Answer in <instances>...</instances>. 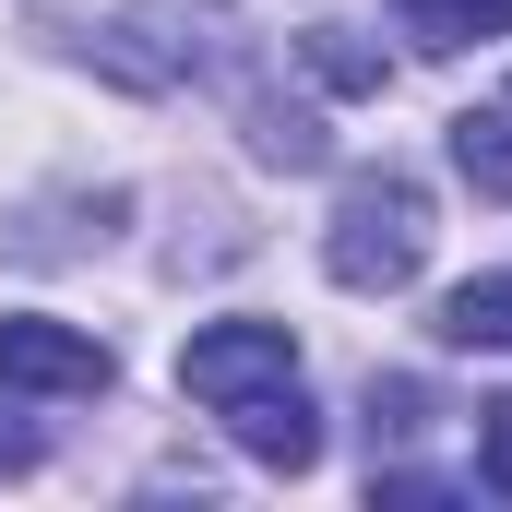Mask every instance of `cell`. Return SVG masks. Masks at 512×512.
<instances>
[{"label": "cell", "instance_id": "1", "mask_svg": "<svg viewBox=\"0 0 512 512\" xmlns=\"http://www.w3.org/2000/svg\"><path fill=\"white\" fill-rule=\"evenodd\" d=\"M417 262H429V191H417L405 167L346 179L334 239H322V274H334V286H358V298H393V286H417Z\"/></svg>", "mask_w": 512, "mask_h": 512}, {"label": "cell", "instance_id": "2", "mask_svg": "<svg viewBox=\"0 0 512 512\" xmlns=\"http://www.w3.org/2000/svg\"><path fill=\"white\" fill-rule=\"evenodd\" d=\"M274 382H298V334L286 322H203L191 346H179V393L191 405H251V393H274Z\"/></svg>", "mask_w": 512, "mask_h": 512}, {"label": "cell", "instance_id": "3", "mask_svg": "<svg viewBox=\"0 0 512 512\" xmlns=\"http://www.w3.org/2000/svg\"><path fill=\"white\" fill-rule=\"evenodd\" d=\"M0 382H24V393H108V382H120V358H108L84 322L0 310Z\"/></svg>", "mask_w": 512, "mask_h": 512}, {"label": "cell", "instance_id": "4", "mask_svg": "<svg viewBox=\"0 0 512 512\" xmlns=\"http://www.w3.org/2000/svg\"><path fill=\"white\" fill-rule=\"evenodd\" d=\"M227 429H239V453H251V465H274V477H310V465H322V405H310L298 382L251 393V405H227Z\"/></svg>", "mask_w": 512, "mask_h": 512}, {"label": "cell", "instance_id": "5", "mask_svg": "<svg viewBox=\"0 0 512 512\" xmlns=\"http://www.w3.org/2000/svg\"><path fill=\"white\" fill-rule=\"evenodd\" d=\"M393 24L441 60V48H477V36H512V0H393Z\"/></svg>", "mask_w": 512, "mask_h": 512}, {"label": "cell", "instance_id": "6", "mask_svg": "<svg viewBox=\"0 0 512 512\" xmlns=\"http://www.w3.org/2000/svg\"><path fill=\"white\" fill-rule=\"evenodd\" d=\"M441 346H512V274H477L441 298Z\"/></svg>", "mask_w": 512, "mask_h": 512}, {"label": "cell", "instance_id": "7", "mask_svg": "<svg viewBox=\"0 0 512 512\" xmlns=\"http://www.w3.org/2000/svg\"><path fill=\"white\" fill-rule=\"evenodd\" d=\"M453 167L512 203V108H465V120H453Z\"/></svg>", "mask_w": 512, "mask_h": 512}, {"label": "cell", "instance_id": "8", "mask_svg": "<svg viewBox=\"0 0 512 512\" xmlns=\"http://www.w3.org/2000/svg\"><path fill=\"white\" fill-rule=\"evenodd\" d=\"M251 155H262V167H322L334 143H322V120H310V108H274V96H251Z\"/></svg>", "mask_w": 512, "mask_h": 512}, {"label": "cell", "instance_id": "9", "mask_svg": "<svg viewBox=\"0 0 512 512\" xmlns=\"http://www.w3.org/2000/svg\"><path fill=\"white\" fill-rule=\"evenodd\" d=\"M298 48H310V72H322V84H346V96H382V48H358L346 24H310Z\"/></svg>", "mask_w": 512, "mask_h": 512}, {"label": "cell", "instance_id": "10", "mask_svg": "<svg viewBox=\"0 0 512 512\" xmlns=\"http://www.w3.org/2000/svg\"><path fill=\"white\" fill-rule=\"evenodd\" d=\"M477 489H501V501H512V393H501V405H477Z\"/></svg>", "mask_w": 512, "mask_h": 512}, {"label": "cell", "instance_id": "11", "mask_svg": "<svg viewBox=\"0 0 512 512\" xmlns=\"http://www.w3.org/2000/svg\"><path fill=\"white\" fill-rule=\"evenodd\" d=\"M24 465H36V429H12V417H0V477H24Z\"/></svg>", "mask_w": 512, "mask_h": 512}]
</instances>
